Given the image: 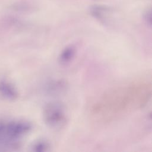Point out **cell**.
I'll list each match as a JSON object with an SVG mask.
<instances>
[{
    "mask_svg": "<svg viewBox=\"0 0 152 152\" xmlns=\"http://www.w3.org/2000/svg\"><path fill=\"white\" fill-rule=\"evenodd\" d=\"M151 96L150 83L135 82L105 93L94 103L91 110L99 118L109 121L143 107Z\"/></svg>",
    "mask_w": 152,
    "mask_h": 152,
    "instance_id": "1",
    "label": "cell"
},
{
    "mask_svg": "<svg viewBox=\"0 0 152 152\" xmlns=\"http://www.w3.org/2000/svg\"><path fill=\"white\" fill-rule=\"evenodd\" d=\"M45 124L52 128H60L66 121L64 105L59 102H51L46 104L43 110Z\"/></svg>",
    "mask_w": 152,
    "mask_h": 152,
    "instance_id": "2",
    "label": "cell"
},
{
    "mask_svg": "<svg viewBox=\"0 0 152 152\" xmlns=\"http://www.w3.org/2000/svg\"><path fill=\"white\" fill-rule=\"evenodd\" d=\"M76 53L75 47L73 45L66 46L62 50L59 56V61L62 65L69 63L74 58Z\"/></svg>",
    "mask_w": 152,
    "mask_h": 152,
    "instance_id": "3",
    "label": "cell"
},
{
    "mask_svg": "<svg viewBox=\"0 0 152 152\" xmlns=\"http://www.w3.org/2000/svg\"><path fill=\"white\" fill-rule=\"evenodd\" d=\"M65 87V84L63 81H55L50 82L48 85V90L50 92H56L63 90Z\"/></svg>",
    "mask_w": 152,
    "mask_h": 152,
    "instance_id": "4",
    "label": "cell"
},
{
    "mask_svg": "<svg viewBox=\"0 0 152 152\" xmlns=\"http://www.w3.org/2000/svg\"><path fill=\"white\" fill-rule=\"evenodd\" d=\"M49 145L44 141H39L33 147V150L36 151H46L48 150Z\"/></svg>",
    "mask_w": 152,
    "mask_h": 152,
    "instance_id": "5",
    "label": "cell"
},
{
    "mask_svg": "<svg viewBox=\"0 0 152 152\" xmlns=\"http://www.w3.org/2000/svg\"><path fill=\"white\" fill-rule=\"evenodd\" d=\"M145 20L150 25L151 24V12L150 11L146 12L145 15Z\"/></svg>",
    "mask_w": 152,
    "mask_h": 152,
    "instance_id": "6",
    "label": "cell"
}]
</instances>
